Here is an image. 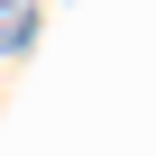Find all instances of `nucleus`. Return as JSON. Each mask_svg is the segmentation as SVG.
I'll return each instance as SVG.
<instances>
[{
    "mask_svg": "<svg viewBox=\"0 0 156 156\" xmlns=\"http://www.w3.org/2000/svg\"><path fill=\"white\" fill-rule=\"evenodd\" d=\"M37 46V0H0V55H28Z\"/></svg>",
    "mask_w": 156,
    "mask_h": 156,
    "instance_id": "f257e3e1",
    "label": "nucleus"
}]
</instances>
